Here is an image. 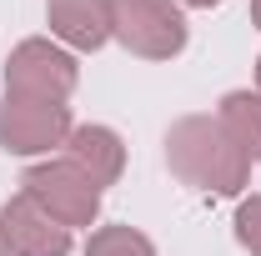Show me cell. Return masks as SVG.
<instances>
[{
  "mask_svg": "<svg viewBox=\"0 0 261 256\" xmlns=\"http://www.w3.org/2000/svg\"><path fill=\"white\" fill-rule=\"evenodd\" d=\"M166 161L186 186L211 196H241L251 181V156L236 146L221 116H181L166 131Z\"/></svg>",
  "mask_w": 261,
  "mask_h": 256,
  "instance_id": "cell-1",
  "label": "cell"
},
{
  "mask_svg": "<svg viewBox=\"0 0 261 256\" xmlns=\"http://www.w3.org/2000/svg\"><path fill=\"white\" fill-rule=\"evenodd\" d=\"M186 15L176 0H111V40L141 61H171L186 50Z\"/></svg>",
  "mask_w": 261,
  "mask_h": 256,
  "instance_id": "cell-2",
  "label": "cell"
},
{
  "mask_svg": "<svg viewBox=\"0 0 261 256\" xmlns=\"http://www.w3.org/2000/svg\"><path fill=\"white\" fill-rule=\"evenodd\" d=\"M20 186H25V196H31L50 221H61L65 231L96 226V216H100V186L75 166V161H65V156L35 161Z\"/></svg>",
  "mask_w": 261,
  "mask_h": 256,
  "instance_id": "cell-3",
  "label": "cell"
},
{
  "mask_svg": "<svg viewBox=\"0 0 261 256\" xmlns=\"http://www.w3.org/2000/svg\"><path fill=\"white\" fill-rule=\"evenodd\" d=\"M81 81V65L70 50H61L56 40L31 35L5 56V91L10 96H35V100H70Z\"/></svg>",
  "mask_w": 261,
  "mask_h": 256,
  "instance_id": "cell-4",
  "label": "cell"
},
{
  "mask_svg": "<svg viewBox=\"0 0 261 256\" xmlns=\"http://www.w3.org/2000/svg\"><path fill=\"white\" fill-rule=\"evenodd\" d=\"M70 106L65 100H35V96H10L0 100V146L10 156H50L70 136Z\"/></svg>",
  "mask_w": 261,
  "mask_h": 256,
  "instance_id": "cell-5",
  "label": "cell"
},
{
  "mask_svg": "<svg viewBox=\"0 0 261 256\" xmlns=\"http://www.w3.org/2000/svg\"><path fill=\"white\" fill-rule=\"evenodd\" d=\"M0 241L10 256H70V231L50 221L25 191H15L0 206Z\"/></svg>",
  "mask_w": 261,
  "mask_h": 256,
  "instance_id": "cell-6",
  "label": "cell"
},
{
  "mask_svg": "<svg viewBox=\"0 0 261 256\" xmlns=\"http://www.w3.org/2000/svg\"><path fill=\"white\" fill-rule=\"evenodd\" d=\"M45 20L70 50H100L111 40V0H45Z\"/></svg>",
  "mask_w": 261,
  "mask_h": 256,
  "instance_id": "cell-7",
  "label": "cell"
},
{
  "mask_svg": "<svg viewBox=\"0 0 261 256\" xmlns=\"http://www.w3.org/2000/svg\"><path fill=\"white\" fill-rule=\"evenodd\" d=\"M65 161H75L100 191H106V186H116L121 171H126V146H121V136L111 126H75L65 136Z\"/></svg>",
  "mask_w": 261,
  "mask_h": 256,
  "instance_id": "cell-8",
  "label": "cell"
},
{
  "mask_svg": "<svg viewBox=\"0 0 261 256\" xmlns=\"http://www.w3.org/2000/svg\"><path fill=\"white\" fill-rule=\"evenodd\" d=\"M221 126L236 136V146L251 156V166L261 161V96L256 91H226L221 96Z\"/></svg>",
  "mask_w": 261,
  "mask_h": 256,
  "instance_id": "cell-9",
  "label": "cell"
},
{
  "mask_svg": "<svg viewBox=\"0 0 261 256\" xmlns=\"http://www.w3.org/2000/svg\"><path fill=\"white\" fill-rule=\"evenodd\" d=\"M86 256H156V246L136 226H96L86 241Z\"/></svg>",
  "mask_w": 261,
  "mask_h": 256,
  "instance_id": "cell-10",
  "label": "cell"
},
{
  "mask_svg": "<svg viewBox=\"0 0 261 256\" xmlns=\"http://www.w3.org/2000/svg\"><path fill=\"white\" fill-rule=\"evenodd\" d=\"M236 241L251 256H261V191L246 196V201L236 206Z\"/></svg>",
  "mask_w": 261,
  "mask_h": 256,
  "instance_id": "cell-11",
  "label": "cell"
},
{
  "mask_svg": "<svg viewBox=\"0 0 261 256\" xmlns=\"http://www.w3.org/2000/svg\"><path fill=\"white\" fill-rule=\"evenodd\" d=\"M176 5H191V10H211V5H221V0H176Z\"/></svg>",
  "mask_w": 261,
  "mask_h": 256,
  "instance_id": "cell-12",
  "label": "cell"
},
{
  "mask_svg": "<svg viewBox=\"0 0 261 256\" xmlns=\"http://www.w3.org/2000/svg\"><path fill=\"white\" fill-rule=\"evenodd\" d=\"M251 25L261 31V0H251Z\"/></svg>",
  "mask_w": 261,
  "mask_h": 256,
  "instance_id": "cell-13",
  "label": "cell"
},
{
  "mask_svg": "<svg viewBox=\"0 0 261 256\" xmlns=\"http://www.w3.org/2000/svg\"><path fill=\"white\" fill-rule=\"evenodd\" d=\"M256 96H261V56H256Z\"/></svg>",
  "mask_w": 261,
  "mask_h": 256,
  "instance_id": "cell-14",
  "label": "cell"
},
{
  "mask_svg": "<svg viewBox=\"0 0 261 256\" xmlns=\"http://www.w3.org/2000/svg\"><path fill=\"white\" fill-rule=\"evenodd\" d=\"M0 256H10V251H5V241H0Z\"/></svg>",
  "mask_w": 261,
  "mask_h": 256,
  "instance_id": "cell-15",
  "label": "cell"
}]
</instances>
